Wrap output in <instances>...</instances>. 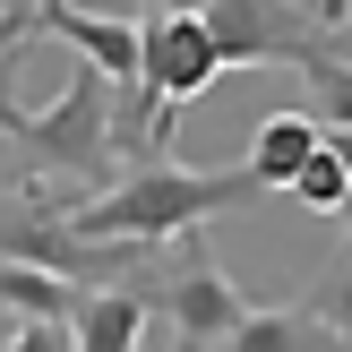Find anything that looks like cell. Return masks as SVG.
I'll list each match as a JSON object with an SVG mask.
<instances>
[{
    "instance_id": "6da1fadb",
    "label": "cell",
    "mask_w": 352,
    "mask_h": 352,
    "mask_svg": "<svg viewBox=\"0 0 352 352\" xmlns=\"http://www.w3.org/2000/svg\"><path fill=\"white\" fill-rule=\"evenodd\" d=\"M258 198L250 172H198V164H129L103 198H69V223H78L86 241H103V250H164V241H189L206 232V215H223V206Z\"/></svg>"
},
{
    "instance_id": "7a4b0ae2",
    "label": "cell",
    "mask_w": 352,
    "mask_h": 352,
    "mask_svg": "<svg viewBox=\"0 0 352 352\" xmlns=\"http://www.w3.org/2000/svg\"><path fill=\"white\" fill-rule=\"evenodd\" d=\"M0 138H9L34 172H60V181H78L86 198H103V189H112V164H120L112 155V78H103L95 60H78L69 86L43 103V112H17Z\"/></svg>"
},
{
    "instance_id": "3957f363",
    "label": "cell",
    "mask_w": 352,
    "mask_h": 352,
    "mask_svg": "<svg viewBox=\"0 0 352 352\" xmlns=\"http://www.w3.org/2000/svg\"><path fill=\"white\" fill-rule=\"evenodd\" d=\"M138 69H146V103H155V129H146V164H164L172 146V120L181 103H198L206 86L223 78L215 60V34H206L198 9H146L138 17Z\"/></svg>"
},
{
    "instance_id": "277c9868",
    "label": "cell",
    "mask_w": 352,
    "mask_h": 352,
    "mask_svg": "<svg viewBox=\"0 0 352 352\" xmlns=\"http://www.w3.org/2000/svg\"><path fill=\"white\" fill-rule=\"evenodd\" d=\"M146 318H164L172 352H223V344H232V327L250 318V301H241V292L223 284V267L206 258V232H189L181 258H172V267H155Z\"/></svg>"
},
{
    "instance_id": "5b68a950",
    "label": "cell",
    "mask_w": 352,
    "mask_h": 352,
    "mask_svg": "<svg viewBox=\"0 0 352 352\" xmlns=\"http://www.w3.org/2000/svg\"><path fill=\"white\" fill-rule=\"evenodd\" d=\"M223 69H301L318 52V9L301 0H198Z\"/></svg>"
},
{
    "instance_id": "8992f818",
    "label": "cell",
    "mask_w": 352,
    "mask_h": 352,
    "mask_svg": "<svg viewBox=\"0 0 352 352\" xmlns=\"http://www.w3.org/2000/svg\"><path fill=\"white\" fill-rule=\"evenodd\" d=\"M155 267H164V258H155ZM155 267H146V275H129V284H103V292H86V301H78V318H69L78 352H138V344H146V284H155Z\"/></svg>"
},
{
    "instance_id": "52a82bcc",
    "label": "cell",
    "mask_w": 352,
    "mask_h": 352,
    "mask_svg": "<svg viewBox=\"0 0 352 352\" xmlns=\"http://www.w3.org/2000/svg\"><path fill=\"white\" fill-rule=\"evenodd\" d=\"M318 146H327V129H318L309 112H267V120L250 129V164H241V172H250L258 198H267V189H292V172H301Z\"/></svg>"
},
{
    "instance_id": "ba28073f",
    "label": "cell",
    "mask_w": 352,
    "mask_h": 352,
    "mask_svg": "<svg viewBox=\"0 0 352 352\" xmlns=\"http://www.w3.org/2000/svg\"><path fill=\"white\" fill-rule=\"evenodd\" d=\"M223 352H344V344L327 336L301 301H275V309H250V318L232 327V344H223Z\"/></svg>"
},
{
    "instance_id": "9c48e42d",
    "label": "cell",
    "mask_w": 352,
    "mask_h": 352,
    "mask_svg": "<svg viewBox=\"0 0 352 352\" xmlns=\"http://www.w3.org/2000/svg\"><path fill=\"white\" fill-rule=\"evenodd\" d=\"M301 309H309V318H318L327 336L352 352V250H336V258H327V267L301 284Z\"/></svg>"
},
{
    "instance_id": "30bf717a",
    "label": "cell",
    "mask_w": 352,
    "mask_h": 352,
    "mask_svg": "<svg viewBox=\"0 0 352 352\" xmlns=\"http://www.w3.org/2000/svg\"><path fill=\"white\" fill-rule=\"evenodd\" d=\"M301 86H309V120H318V129H352V69L344 60L309 52V60H301Z\"/></svg>"
},
{
    "instance_id": "8fae6325",
    "label": "cell",
    "mask_w": 352,
    "mask_h": 352,
    "mask_svg": "<svg viewBox=\"0 0 352 352\" xmlns=\"http://www.w3.org/2000/svg\"><path fill=\"white\" fill-rule=\"evenodd\" d=\"M284 198H301V206H318V215H344V198H352V172L336 164V146H318L301 172H292V189Z\"/></svg>"
},
{
    "instance_id": "7c38bea8",
    "label": "cell",
    "mask_w": 352,
    "mask_h": 352,
    "mask_svg": "<svg viewBox=\"0 0 352 352\" xmlns=\"http://www.w3.org/2000/svg\"><path fill=\"white\" fill-rule=\"evenodd\" d=\"M9 352H78V336H69V318H17Z\"/></svg>"
},
{
    "instance_id": "4fadbf2b",
    "label": "cell",
    "mask_w": 352,
    "mask_h": 352,
    "mask_svg": "<svg viewBox=\"0 0 352 352\" xmlns=\"http://www.w3.org/2000/svg\"><path fill=\"white\" fill-rule=\"evenodd\" d=\"M318 52H327V60H344V69H352V17H344V26H318Z\"/></svg>"
},
{
    "instance_id": "5bb4252c",
    "label": "cell",
    "mask_w": 352,
    "mask_h": 352,
    "mask_svg": "<svg viewBox=\"0 0 352 352\" xmlns=\"http://www.w3.org/2000/svg\"><path fill=\"white\" fill-rule=\"evenodd\" d=\"M327 146H336V164L352 172V129H327Z\"/></svg>"
},
{
    "instance_id": "9a60e30c",
    "label": "cell",
    "mask_w": 352,
    "mask_h": 352,
    "mask_svg": "<svg viewBox=\"0 0 352 352\" xmlns=\"http://www.w3.org/2000/svg\"><path fill=\"white\" fill-rule=\"evenodd\" d=\"M344 17H352V0H327V9H318V26H344Z\"/></svg>"
},
{
    "instance_id": "2e32d148",
    "label": "cell",
    "mask_w": 352,
    "mask_h": 352,
    "mask_svg": "<svg viewBox=\"0 0 352 352\" xmlns=\"http://www.w3.org/2000/svg\"><path fill=\"white\" fill-rule=\"evenodd\" d=\"M26 9H43V0H0V26H9V17H26Z\"/></svg>"
},
{
    "instance_id": "e0dca14e",
    "label": "cell",
    "mask_w": 352,
    "mask_h": 352,
    "mask_svg": "<svg viewBox=\"0 0 352 352\" xmlns=\"http://www.w3.org/2000/svg\"><path fill=\"white\" fill-rule=\"evenodd\" d=\"M17 344V309H0V352H9Z\"/></svg>"
},
{
    "instance_id": "ac0fdd59",
    "label": "cell",
    "mask_w": 352,
    "mask_h": 352,
    "mask_svg": "<svg viewBox=\"0 0 352 352\" xmlns=\"http://www.w3.org/2000/svg\"><path fill=\"white\" fill-rule=\"evenodd\" d=\"M336 223H344V250H352V198H344V215H336Z\"/></svg>"
},
{
    "instance_id": "d6986e66",
    "label": "cell",
    "mask_w": 352,
    "mask_h": 352,
    "mask_svg": "<svg viewBox=\"0 0 352 352\" xmlns=\"http://www.w3.org/2000/svg\"><path fill=\"white\" fill-rule=\"evenodd\" d=\"M138 352H146V344H138Z\"/></svg>"
},
{
    "instance_id": "ffe728a7",
    "label": "cell",
    "mask_w": 352,
    "mask_h": 352,
    "mask_svg": "<svg viewBox=\"0 0 352 352\" xmlns=\"http://www.w3.org/2000/svg\"><path fill=\"white\" fill-rule=\"evenodd\" d=\"M164 9H172V0H164Z\"/></svg>"
}]
</instances>
